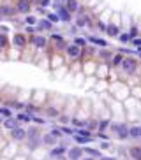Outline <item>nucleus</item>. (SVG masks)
<instances>
[{
    "instance_id": "f3484780",
    "label": "nucleus",
    "mask_w": 141,
    "mask_h": 160,
    "mask_svg": "<svg viewBox=\"0 0 141 160\" xmlns=\"http://www.w3.org/2000/svg\"><path fill=\"white\" fill-rule=\"evenodd\" d=\"M18 122H25V123H30L32 122V114L30 113H19L18 118H16Z\"/></svg>"
},
{
    "instance_id": "ea45409f",
    "label": "nucleus",
    "mask_w": 141,
    "mask_h": 160,
    "mask_svg": "<svg viewBox=\"0 0 141 160\" xmlns=\"http://www.w3.org/2000/svg\"><path fill=\"white\" fill-rule=\"evenodd\" d=\"M138 53H139V55H141V46H139V48H138Z\"/></svg>"
},
{
    "instance_id": "6ab92c4d",
    "label": "nucleus",
    "mask_w": 141,
    "mask_h": 160,
    "mask_svg": "<svg viewBox=\"0 0 141 160\" xmlns=\"http://www.w3.org/2000/svg\"><path fill=\"white\" fill-rule=\"evenodd\" d=\"M85 25H90V18L81 14L80 18H78V26H85Z\"/></svg>"
},
{
    "instance_id": "a878e982",
    "label": "nucleus",
    "mask_w": 141,
    "mask_h": 160,
    "mask_svg": "<svg viewBox=\"0 0 141 160\" xmlns=\"http://www.w3.org/2000/svg\"><path fill=\"white\" fill-rule=\"evenodd\" d=\"M46 19H49L51 23H58V21H60V19H58V16H56V12H53V14H48V18H46Z\"/></svg>"
},
{
    "instance_id": "20e7f679",
    "label": "nucleus",
    "mask_w": 141,
    "mask_h": 160,
    "mask_svg": "<svg viewBox=\"0 0 141 160\" xmlns=\"http://www.w3.org/2000/svg\"><path fill=\"white\" fill-rule=\"evenodd\" d=\"M30 42L34 44L35 48H44L48 41H46V37H44V35H39V34H34V35L30 37Z\"/></svg>"
},
{
    "instance_id": "2eb2a0df",
    "label": "nucleus",
    "mask_w": 141,
    "mask_h": 160,
    "mask_svg": "<svg viewBox=\"0 0 141 160\" xmlns=\"http://www.w3.org/2000/svg\"><path fill=\"white\" fill-rule=\"evenodd\" d=\"M129 135L131 137H134V139H139L141 137V125H136V127L129 129Z\"/></svg>"
},
{
    "instance_id": "39448f33",
    "label": "nucleus",
    "mask_w": 141,
    "mask_h": 160,
    "mask_svg": "<svg viewBox=\"0 0 141 160\" xmlns=\"http://www.w3.org/2000/svg\"><path fill=\"white\" fill-rule=\"evenodd\" d=\"M55 9H56V16H58V19H62V21H71V12H69L65 7L55 6Z\"/></svg>"
},
{
    "instance_id": "412c9836",
    "label": "nucleus",
    "mask_w": 141,
    "mask_h": 160,
    "mask_svg": "<svg viewBox=\"0 0 141 160\" xmlns=\"http://www.w3.org/2000/svg\"><path fill=\"white\" fill-rule=\"evenodd\" d=\"M73 44H76V46H86V39L85 37H76V39H74V42Z\"/></svg>"
},
{
    "instance_id": "cd10ccee",
    "label": "nucleus",
    "mask_w": 141,
    "mask_h": 160,
    "mask_svg": "<svg viewBox=\"0 0 141 160\" xmlns=\"http://www.w3.org/2000/svg\"><path fill=\"white\" fill-rule=\"evenodd\" d=\"M76 141L80 142V144H85V142L90 141V137H83V135H76Z\"/></svg>"
},
{
    "instance_id": "c85d7f7f",
    "label": "nucleus",
    "mask_w": 141,
    "mask_h": 160,
    "mask_svg": "<svg viewBox=\"0 0 141 160\" xmlns=\"http://www.w3.org/2000/svg\"><path fill=\"white\" fill-rule=\"evenodd\" d=\"M131 155L138 158V157H139V155H141V150H139V148H131Z\"/></svg>"
},
{
    "instance_id": "7ed1b4c3",
    "label": "nucleus",
    "mask_w": 141,
    "mask_h": 160,
    "mask_svg": "<svg viewBox=\"0 0 141 160\" xmlns=\"http://www.w3.org/2000/svg\"><path fill=\"white\" fill-rule=\"evenodd\" d=\"M122 67L127 74H134L136 70V60L134 58H123L122 60Z\"/></svg>"
},
{
    "instance_id": "a211bd4d",
    "label": "nucleus",
    "mask_w": 141,
    "mask_h": 160,
    "mask_svg": "<svg viewBox=\"0 0 141 160\" xmlns=\"http://www.w3.org/2000/svg\"><path fill=\"white\" fill-rule=\"evenodd\" d=\"M41 141H43L44 144H55V142H56V137H53L51 134H46V135H43V137H41Z\"/></svg>"
},
{
    "instance_id": "473e14b6",
    "label": "nucleus",
    "mask_w": 141,
    "mask_h": 160,
    "mask_svg": "<svg viewBox=\"0 0 141 160\" xmlns=\"http://www.w3.org/2000/svg\"><path fill=\"white\" fill-rule=\"evenodd\" d=\"M78 134H80V135H83V137H90V132H88V130H85V129L78 130Z\"/></svg>"
},
{
    "instance_id": "a18cd8bd",
    "label": "nucleus",
    "mask_w": 141,
    "mask_h": 160,
    "mask_svg": "<svg viewBox=\"0 0 141 160\" xmlns=\"http://www.w3.org/2000/svg\"><path fill=\"white\" fill-rule=\"evenodd\" d=\"M139 56H141V55H139Z\"/></svg>"
},
{
    "instance_id": "bb28decb",
    "label": "nucleus",
    "mask_w": 141,
    "mask_h": 160,
    "mask_svg": "<svg viewBox=\"0 0 141 160\" xmlns=\"http://www.w3.org/2000/svg\"><path fill=\"white\" fill-rule=\"evenodd\" d=\"M122 60H123L122 55H115V56H113V65H120V63H122Z\"/></svg>"
},
{
    "instance_id": "c9c22d12",
    "label": "nucleus",
    "mask_w": 141,
    "mask_h": 160,
    "mask_svg": "<svg viewBox=\"0 0 141 160\" xmlns=\"http://www.w3.org/2000/svg\"><path fill=\"white\" fill-rule=\"evenodd\" d=\"M60 130L64 132V134H73V132H74L73 129H67V127H64V129H60Z\"/></svg>"
},
{
    "instance_id": "c03bdc74",
    "label": "nucleus",
    "mask_w": 141,
    "mask_h": 160,
    "mask_svg": "<svg viewBox=\"0 0 141 160\" xmlns=\"http://www.w3.org/2000/svg\"><path fill=\"white\" fill-rule=\"evenodd\" d=\"M85 160H92V158H85Z\"/></svg>"
},
{
    "instance_id": "f03ea898",
    "label": "nucleus",
    "mask_w": 141,
    "mask_h": 160,
    "mask_svg": "<svg viewBox=\"0 0 141 160\" xmlns=\"http://www.w3.org/2000/svg\"><path fill=\"white\" fill-rule=\"evenodd\" d=\"M30 9H32V2H30V0H18V2H16V11H18V12L28 14Z\"/></svg>"
},
{
    "instance_id": "72a5a7b5",
    "label": "nucleus",
    "mask_w": 141,
    "mask_h": 160,
    "mask_svg": "<svg viewBox=\"0 0 141 160\" xmlns=\"http://www.w3.org/2000/svg\"><path fill=\"white\" fill-rule=\"evenodd\" d=\"M32 122H35V123H39V125H43V123H46L43 120V118H37V116H32Z\"/></svg>"
},
{
    "instance_id": "6e6552de",
    "label": "nucleus",
    "mask_w": 141,
    "mask_h": 160,
    "mask_svg": "<svg viewBox=\"0 0 141 160\" xmlns=\"http://www.w3.org/2000/svg\"><path fill=\"white\" fill-rule=\"evenodd\" d=\"M111 129H113L115 132H117L120 139H125V137H129V129H127L125 125H113Z\"/></svg>"
},
{
    "instance_id": "e433bc0d",
    "label": "nucleus",
    "mask_w": 141,
    "mask_h": 160,
    "mask_svg": "<svg viewBox=\"0 0 141 160\" xmlns=\"http://www.w3.org/2000/svg\"><path fill=\"white\" fill-rule=\"evenodd\" d=\"M28 32H30V34H34V32H35V28L30 25V26H27V34H28Z\"/></svg>"
},
{
    "instance_id": "a19ab883",
    "label": "nucleus",
    "mask_w": 141,
    "mask_h": 160,
    "mask_svg": "<svg viewBox=\"0 0 141 160\" xmlns=\"http://www.w3.org/2000/svg\"><path fill=\"white\" fill-rule=\"evenodd\" d=\"M102 160H115V158H102Z\"/></svg>"
},
{
    "instance_id": "4be33fe9",
    "label": "nucleus",
    "mask_w": 141,
    "mask_h": 160,
    "mask_svg": "<svg viewBox=\"0 0 141 160\" xmlns=\"http://www.w3.org/2000/svg\"><path fill=\"white\" fill-rule=\"evenodd\" d=\"M64 153H65V148H64V146L55 148V150L51 151V155H53V157H60V155H64Z\"/></svg>"
},
{
    "instance_id": "9d476101",
    "label": "nucleus",
    "mask_w": 141,
    "mask_h": 160,
    "mask_svg": "<svg viewBox=\"0 0 141 160\" xmlns=\"http://www.w3.org/2000/svg\"><path fill=\"white\" fill-rule=\"evenodd\" d=\"M51 26H53V23L49 21V19H41V21H37V30H51Z\"/></svg>"
},
{
    "instance_id": "f704fd0d",
    "label": "nucleus",
    "mask_w": 141,
    "mask_h": 160,
    "mask_svg": "<svg viewBox=\"0 0 141 160\" xmlns=\"http://www.w3.org/2000/svg\"><path fill=\"white\" fill-rule=\"evenodd\" d=\"M48 4H49V0H39V6L43 7V9H44L46 6H48Z\"/></svg>"
},
{
    "instance_id": "58836bf2",
    "label": "nucleus",
    "mask_w": 141,
    "mask_h": 160,
    "mask_svg": "<svg viewBox=\"0 0 141 160\" xmlns=\"http://www.w3.org/2000/svg\"><path fill=\"white\" fill-rule=\"evenodd\" d=\"M99 28H101V30H104V32H106V25H104V23H99Z\"/></svg>"
},
{
    "instance_id": "2f4dec72",
    "label": "nucleus",
    "mask_w": 141,
    "mask_h": 160,
    "mask_svg": "<svg viewBox=\"0 0 141 160\" xmlns=\"http://www.w3.org/2000/svg\"><path fill=\"white\" fill-rule=\"evenodd\" d=\"M37 19L34 18V16H27V25H35Z\"/></svg>"
},
{
    "instance_id": "5701e85b",
    "label": "nucleus",
    "mask_w": 141,
    "mask_h": 160,
    "mask_svg": "<svg viewBox=\"0 0 141 160\" xmlns=\"http://www.w3.org/2000/svg\"><path fill=\"white\" fill-rule=\"evenodd\" d=\"M7 44H9V39H7L6 34H0V48H6Z\"/></svg>"
},
{
    "instance_id": "1a4fd4ad",
    "label": "nucleus",
    "mask_w": 141,
    "mask_h": 160,
    "mask_svg": "<svg viewBox=\"0 0 141 160\" xmlns=\"http://www.w3.org/2000/svg\"><path fill=\"white\" fill-rule=\"evenodd\" d=\"M2 125H4L7 130H12V129H16V127H18V120H16V118H12V116H9V118H6V120L2 122Z\"/></svg>"
},
{
    "instance_id": "aec40b11",
    "label": "nucleus",
    "mask_w": 141,
    "mask_h": 160,
    "mask_svg": "<svg viewBox=\"0 0 141 160\" xmlns=\"http://www.w3.org/2000/svg\"><path fill=\"white\" fill-rule=\"evenodd\" d=\"M90 41L93 44H97V46H108V42H106L104 39H99V37H90Z\"/></svg>"
},
{
    "instance_id": "f257e3e1",
    "label": "nucleus",
    "mask_w": 141,
    "mask_h": 160,
    "mask_svg": "<svg viewBox=\"0 0 141 160\" xmlns=\"http://www.w3.org/2000/svg\"><path fill=\"white\" fill-rule=\"evenodd\" d=\"M28 42V37L25 35V34H14L12 35V46H16V48H25Z\"/></svg>"
},
{
    "instance_id": "f8f14e48",
    "label": "nucleus",
    "mask_w": 141,
    "mask_h": 160,
    "mask_svg": "<svg viewBox=\"0 0 141 160\" xmlns=\"http://www.w3.org/2000/svg\"><path fill=\"white\" fill-rule=\"evenodd\" d=\"M106 34H108V35L110 37H117V35H120V30H118V26L117 25H108V26H106Z\"/></svg>"
},
{
    "instance_id": "ddd939ff",
    "label": "nucleus",
    "mask_w": 141,
    "mask_h": 160,
    "mask_svg": "<svg viewBox=\"0 0 141 160\" xmlns=\"http://www.w3.org/2000/svg\"><path fill=\"white\" fill-rule=\"evenodd\" d=\"M78 7H80L78 0H67V4H65V9H67L69 12H76L78 11Z\"/></svg>"
},
{
    "instance_id": "0eeeda50",
    "label": "nucleus",
    "mask_w": 141,
    "mask_h": 160,
    "mask_svg": "<svg viewBox=\"0 0 141 160\" xmlns=\"http://www.w3.org/2000/svg\"><path fill=\"white\" fill-rule=\"evenodd\" d=\"M65 53H67V56H71V58H78L81 53L80 46H76V44H69V46H65Z\"/></svg>"
},
{
    "instance_id": "b1692460",
    "label": "nucleus",
    "mask_w": 141,
    "mask_h": 160,
    "mask_svg": "<svg viewBox=\"0 0 141 160\" xmlns=\"http://www.w3.org/2000/svg\"><path fill=\"white\" fill-rule=\"evenodd\" d=\"M118 39H120L122 42H129V41H132V35L125 32V34H120V37H118Z\"/></svg>"
},
{
    "instance_id": "7c9ffc66",
    "label": "nucleus",
    "mask_w": 141,
    "mask_h": 160,
    "mask_svg": "<svg viewBox=\"0 0 141 160\" xmlns=\"http://www.w3.org/2000/svg\"><path fill=\"white\" fill-rule=\"evenodd\" d=\"M85 151L86 153H90V155H93V157H97L99 155V151L97 150H93V148H85Z\"/></svg>"
},
{
    "instance_id": "dca6fc26",
    "label": "nucleus",
    "mask_w": 141,
    "mask_h": 160,
    "mask_svg": "<svg viewBox=\"0 0 141 160\" xmlns=\"http://www.w3.org/2000/svg\"><path fill=\"white\" fill-rule=\"evenodd\" d=\"M11 14H14V9H12L11 6H2L0 7V16H11Z\"/></svg>"
},
{
    "instance_id": "4468645a",
    "label": "nucleus",
    "mask_w": 141,
    "mask_h": 160,
    "mask_svg": "<svg viewBox=\"0 0 141 160\" xmlns=\"http://www.w3.org/2000/svg\"><path fill=\"white\" fill-rule=\"evenodd\" d=\"M81 153H83V151H81L80 148H71V150H69V158H71V160H78L81 157Z\"/></svg>"
},
{
    "instance_id": "9b49d317",
    "label": "nucleus",
    "mask_w": 141,
    "mask_h": 160,
    "mask_svg": "<svg viewBox=\"0 0 141 160\" xmlns=\"http://www.w3.org/2000/svg\"><path fill=\"white\" fill-rule=\"evenodd\" d=\"M51 41H53L60 49H65V46H67V44L64 42V37H62L60 34H53V35H51Z\"/></svg>"
},
{
    "instance_id": "c756f323",
    "label": "nucleus",
    "mask_w": 141,
    "mask_h": 160,
    "mask_svg": "<svg viewBox=\"0 0 141 160\" xmlns=\"http://www.w3.org/2000/svg\"><path fill=\"white\" fill-rule=\"evenodd\" d=\"M49 134L53 135V137H62V130H60V129H53L51 132H49Z\"/></svg>"
},
{
    "instance_id": "423d86ee",
    "label": "nucleus",
    "mask_w": 141,
    "mask_h": 160,
    "mask_svg": "<svg viewBox=\"0 0 141 160\" xmlns=\"http://www.w3.org/2000/svg\"><path fill=\"white\" fill-rule=\"evenodd\" d=\"M11 137L14 141H23L25 137H27V130L21 129V127H16V129L11 130Z\"/></svg>"
},
{
    "instance_id": "4c0bfd02",
    "label": "nucleus",
    "mask_w": 141,
    "mask_h": 160,
    "mask_svg": "<svg viewBox=\"0 0 141 160\" xmlns=\"http://www.w3.org/2000/svg\"><path fill=\"white\" fill-rule=\"evenodd\" d=\"M132 42H134V46H141V39H134Z\"/></svg>"
},
{
    "instance_id": "393cba45",
    "label": "nucleus",
    "mask_w": 141,
    "mask_h": 160,
    "mask_svg": "<svg viewBox=\"0 0 141 160\" xmlns=\"http://www.w3.org/2000/svg\"><path fill=\"white\" fill-rule=\"evenodd\" d=\"M0 116H6V118L12 116L11 109H9V107H0Z\"/></svg>"
},
{
    "instance_id": "79ce46f5",
    "label": "nucleus",
    "mask_w": 141,
    "mask_h": 160,
    "mask_svg": "<svg viewBox=\"0 0 141 160\" xmlns=\"http://www.w3.org/2000/svg\"><path fill=\"white\" fill-rule=\"evenodd\" d=\"M136 160H141V155H139V157H138V158H136Z\"/></svg>"
},
{
    "instance_id": "37998d69",
    "label": "nucleus",
    "mask_w": 141,
    "mask_h": 160,
    "mask_svg": "<svg viewBox=\"0 0 141 160\" xmlns=\"http://www.w3.org/2000/svg\"><path fill=\"white\" fill-rule=\"evenodd\" d=\"M2 122H4V120H2V116H0V123H2Z\"/></svg>"
}]
</instances>
